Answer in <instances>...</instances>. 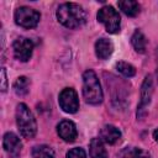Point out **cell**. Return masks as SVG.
Masks as SVG:
<instances>
[{
  "label": "cell",
  "instance_id": "cell-1",
  "mask_svg": "<svg viewBox=\"0 0 158 158\" xmlns=\"http://www.w3.org/2000/svg\"><path fill=\"white\" fill-rule=\"evenodd\" d=\"M56 16L57 20L68 28H78L86 21V14L84 9L75 2H64L59 5Z\"/></svg>",
  "mask_w": 158,
  "mask_h": 158
},
{
  "label": "cell",
  "instance_id": "cell-2",
  "mask_svg": "<svg viewBox=\"0 0 158 158\" xmlns=\"http://www.w3.org/2000/svg\"><path fill=\"white\" fill-rule=\"evenodd\" d=\"M83 96L85 101L91 105H99L104 99L98 75L91 69L85 70L83 74Z\"/></svg>",
  "mask_w": 158,
  "mask_h": 158
},
{
  "label": "cell",
  "instance_id": "cell-3",
  "mask_svg": "<svg viewBox=\"0 0 158 158\" xmlns=\"http://www.w3.org/2000/svg\"><path fill=\"white\" fill-rule=\"evenodd\" d=\"M16 123L20 131V135L25 138H32L37 132V122L28 109V106L23 102L16 106Z\"/></svg>",
  "mask_w": 158,
  "mask_h": 158
},
{
  "label": "cell",
  "instance_id": "cell-4",
  "mask_svg": "<svg viewBox=\"0 0 158 158\" xmlns=\"http://www.w3.org/2000/svg\"><path fill=\"white\" fill-rule=\"evenodd\" d=\"M99 22H101L109 33H117L121 26V19L118 12L112 6H102L96 15Z\"/></svg>",
  "mask_w": 158,
  "mask_h": 158
},
{
  "label": "cell",
  "instance_id": "cell-5",
  "mask_svg": "<svg viewBox=\"0 0 158 158\" xmlns=\"http://www.w3.org/2000/svg\"><path fill=\"white\" fill-rule=\"evenodd\" d=\"M41 15L37 10L28 6H20L15 11V22L23 28H33L38 25Z\"/></svg>",
  "mask_w": 158,
  "mask_h": 158
},
{
  "label": "cell",
  "instance_id": "cell-6",
  "mask_svg": "<svg viewBox=\"0 0 158 158\" xmlns=\"http://www.w3.org/2000/svg\"><path fill=\"white\" fill-rule=\"evenodd\" d=\"M152 94H153V79H152V75L148 74V75H146L144 80L142 83V86H141V100L137 106V118L138 120H142L147 115V107L151 104Z\"/></svg>",
  "mask_w": 158,
  "mask_h": 158
},
{
  "label": "cell",
  "instance_id": "cell-7",
  "mask_svg": "<svg viewBox=\"0 0 158 158\" xmlns=\"http://www.w3.org/2000/svg\"><path fill=\"white\" fill-rule=\"evenodd\" d=\"M60 109L67 114H75L79 109L78 94L73 88H64L58 98Z\"/></svg>",
  "mask_w": 158,
  "mask_h": 158
},
{
  "label": "cell",
  "instance_id": "cell-8",
  "mask_svg": "<svg viewBox=\"0 0 158 158\" xmlns=\"http://www.w3.org/2000/svg\"><path fill=\"white\" fill-rule=\"evenodd\" d=\"M33 42L26 37H19L15 40L12 48H14V56L16 59L21 62H27L32 57L33 52Z\"/></svg>",
  "mask_w": 158,
  "mask_h": 158
},
{
  "label": "cell",
  "instance_id": "cell-9",
  "mask_svg": "<svg viewBox=\"0 0 158 158\" xmlns=\"http://www.w3.org/2000/svg\"><path fill=\"white\" fill-rule=\"evenodd\" d=\"M2 147L10 158H19L22 151V142L14 132H6L2 138Z\"/></svg>",
  "mask_w": 158,
  "mask_h": 158
},
{
  "label": "cell",
  "instance_id": "cell-10",
  "mask_svg": "<svg viewBox=\"0 0 158 158\" xmlns=\"http://www.w3.org/2000/svg\"><path fill=\"white\" fill-rule=\"evenodd\" d=\"M57 133L59 135V137L65 141V142H74L78 132H77V127L74 125L73 121L70 120H63L58 123L57 126Z\"/></svg>",
  "mask_w": 158,
  "mask_h": 158
},
{
  "label": "cell",
  "instance_id": "cell-11",
  "mask_svg": "<svg viewBox=\"0 0 158 158\" xmlns=\"http://www.w3.org/2000/svg\"><path fill=\"white\" fill-rule=\"evenodd\" d=\"M121 138V131L114 125H105L100 131V139L109 144H115Z\"/></svg>",
  "mask_w": 158,
  "mask_h": 158
},
{
  "label": "cell",
  "instance_id": "cell-12",
  "mask_svg": "<svg viewBox=\"0 0 158 158\" xmlns=\"http://www.w3.org/2000/svg\"><path fill=\"white\" fill-rule=\"evenodd\" d=\"M114 52V43L107 38H99L95 42V54L99 59H107Z\"/></svg>",
  "mask_w": 158,
  "mask_h": 158
},
{
  "label": "cell",
  "instance_id": "cell-13",
  "mask_svg": "<svg viewBox=\"0 0 158 158\" xmlns=\"http://www.w3.org/2000/svg\"><path fill=\"white\" fill-rule=\"evenodd\" d=\"M90 158H107L106 148L100 138H93L89 146Z\"/></svg>",
  "mask_w": 158,
  "mask_h": 158
},
{
  "label": "cell",
  "instance_id": "cell-14",
  "mask_svg": "<svg viewBox=\"0 0 158 158\" xmlns=\"http://www.w3.org/2000/svg\"><path fill=\"white\" fill-rule=\"evenodd\" d=\"M118 7L122 10V12L130 17H135L139 14V4L133 0H122L117 2Z\"/></svg>",
  "mask_w": 158,
  "mask_h": 158
},
{
  "label": "cell",
  "instance_id": "cell-15",
  "mask_svg": "<svg viewBox=\"0 0 158 158\" xmlns=\"http://www.w3.org/2000/svg\"><path fill=\"white\" fill-rule=\"evenodd\" d=\"M131 43L135 48L136 52L138 53H144L146 51V46H147V41H146V37L144 35L139 31V30H136L131 37Z\"/></svg>",
  "mask_w": 158,
  "mask_h": 158
},
{
  "label": "cell",
  "instance_id": "cell-16",
  "mask_svg": "<svg viewBox=\"0 0 158 158\" xmlns=\"http://www.w3.org/2000/svg\"><path fill=\"white\" fill-rule=\"evenodd\" d=\"M12 88H14V91L17 95H20V96L26 95L28 93V90H30V79L27 77H19L14 81Z\"/></svg>",
  "mask_w": 158,
  "mask_h": 158
},
{
  "label": "cell",
  "instance_id": "cell-17",
  "mask_svg": "<svg viewBox=\"0 0 158 158\" xmlns=\"http://www.w3.org/2000/svg\"><path fill=\"white\" fill-rule=\"evenodd\" d=\"M33 158H54V151L47 144H40L32 149Z\"/></svg>",
  "mask_w": 158,
  "mask_h": 158
},
{
  "label": "cell",
  "instance_id": "cell-18",
  "mask_svg": "<svg viewBox=\"0 0 158 158\" xmlns=\"http://www.w3.org/2000/svg\"><path fill=\"white\" fill-rule=\"evenodd\" d=\"M121 154H122L123 158H151L148 152H146L142 148H137V147L126 148V149L122 151Z\"/></svg>",
  "mask_w": 158,
  "mask_h": 158
},
{
  "label": "cell",
  "instance_id": "cell-19",
  "mask_svg": "<svg viewBox=\"0 0 158 158\" xmlns=\"http://www.w3.org/2000/svg\"><path fill=\"white\" fill-rule=\"evenodd\" d=\"M116 69H117L118 73H121L126 78H131L136 74V68L132 64H130L127 62H123V60H120V62L116 63Z\"/></svg>",
  "mask_w": 158,
  "mask_h": 158
},
{
  "label": "cell",
  "instance_id": "cell-20",
  "mask_svg": "<svg viewBox=\"0 0 158 158\" xmlns=\"http://www.w3.org/2000/svg\"><path fill=\"white\" fill-rule=\"evenodd\" d=\"M67 158H86V153L83 148L75 147V148H72L68 151Z\"/></svg>",
  "mask_w": 158,
  "mask_h": 158
},
{
  "label": "cell",
  "instance_id": "cell-21",
  "mask_svg": "<svg viewBox=\"0 0 158 158\" xmlns=\"http://www.w3.org/2000/svg\"><path fill=\"white\" fill-rule=\"evenodd\" d=\"M7 90V79H6V70L1 68V91L5 93Z\"/></svg>",
  "mask_w": 158,
  "mask_h": 158
},
{
  "label": "cell",
  "instance_id": "cell-22",
  "mask_svg": "<svg viewBox=\"0 0 158 158\" xmlns=\"http://www.w3.org/2000/svg\"><path fill=\"white\" fill-rule=\"evenodd\" d=\"M153 138H154V141L158 143V128H157V130L153 132Z\"/></svg>",
  "mask_w": 158,
  "mask_h": 158
}]
</instances>
